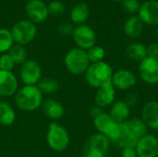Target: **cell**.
<instances>
[{
  "instance_id": "4dcf8cb0",
  "label": "cell",
  "mask_w": 158,
  "mask_h": 157,
  "mask_svg": "<svg viewBox=\"0 0 158 157\" xmlns=\"http://www.w3.org/2000/svg\"><path fill=\"white\" fill-rule=\"evenodd\" d=\"M141 4L138 0H123L121 2V7L124 11L130 14H134L139 11Z\"/></svg>"
},
{
  "instance_id": "ffe728a7",
  "label": "cell",
  "mask_w": 158,
  "mask_h": 157,
  "mask_svg": "<svg viewBox=\"0 0 158 157\" xmlns=\"http://www.w3.org/2000/svg\"><path fill=\"white\" fill-rule=\"evenodd\" d=\"M123 30L127 36L131 38H137L143 33V23L138 16H131L125 21Z\"/></svg>"
},
{
  "instance_id": "3957f363",
  "label": "cell",
  "mask_w": 158,
  "mask_h": 157,
  "mask_svg": "<svg viewBox=\"0 0 158 157\" xmlns=\"http://www.w3.org/2000/svg\"><path fill=\"white\" fill-rule=\"evenodd\" d=\"M64 64L66 69L72 75L84 74L91 62L88 58L87 52L79 47L70 49L65 56Z\"/></svg>"
},
{
  "instance_id": "30bf717a",
  "label": "cell",
  "mask_w": 158,
  "mask_h": 157,
  "mask_svg": "<svg viewBox=\"0 0 158 157\" xmlns=\"http://www.w3.org/2000/svg\"><path fill=\"white\" fill-rule=\"evenodd\" d=\"M25 11L29 20L34 24L44 21L49 15L47 5L42 0L28 1L25 6Z\"/></svg>"
},
{
  "instance_id": "484cf974",
  "label": "cell",
  "mask_w": 158,
  "mask_h": 157,
  "mask_svg": "<svg viewBox=\"0 0 158 157\" xmlns=\"http://www.w3.org/2000/svg\"><path fill=\"white\" fill-rule=\"evenodd\" d=\"M8 55L16 65H21L27 60V51L23 45L14 43L8 51Z\"/></svg>"
},
{
  "instance_id": "d6986e66",
  "label": "cell",
  "mask_w": 158,
  "mask_h": 157,
  "mask_svg": "<svg viewBox=\"0 0 158 157\" xmlns=\"http://www.w3.org/2000/svg\"><path fill=\"white\" fill-rule=\"evenodd\" d=\"M130 112L131 107L125 101H118L113 103L109 111V116L116 123L119 124L128 121L127 119L130 117Z\"/></svg>"
},
{
  "instance_id": "44dd1931",
  "label": "cell",
  "mask_w": 158,
  "mask_h": 157,
  "mask_svg": "<svg viewBox=\"0 0 158 157\" xmlns=\"http://www.w3.org/2000/svg\"><path fill=\"white\" fill-rule=\"evenodd\" d=\"M90 8L84 2L77 3L70 11V19L76 24H83L89 18Z\"/></svg>"
},
{
  "instance_id": "52a82bcc",
  "label": "cell",
  "mask_w": 158,
  "mask_h": 157,
  "mask_svg": "<svg viewBox=\"0 0 158 157\" xmlns=\"http://www.w3.org/2000/svg\"><path fill=\"white\" fill-rule=\"evenodd\" d=\"M19 79L24 85H37L42 79V68L33 59H27L20 65Z\"/></svg>"
},
{
  "instance_id": "e575fe53",
  "label": "cell",
  "mask_w": 158,
  "mask_h": 157,
  "mask_svg": "<svg viewBox=\"0 0 158 157\" xmlns=\"http://www.w3.org/2000/svg\"><path fill=\"white\" fill-rule=\"evenodd\" d=\"M147 56L153 57V58H158V43H150L147 47Z\"/></svg>"
},
{
  "instance_id": "2e32d148",
  "label": "cell",
  "mask_w": 158,
  "mask_h": 157,
  "mask_svg": "<svg viewBox=\"0 0 158 157\" xmlns=\"http://www.w3.org/2000/svg\"><path fill=\"white\" fill-rule=\"evenodd\" d=\"M142 119L147 127L158 130V102L150 101L143 105Z\"/></svg>"
},
{
  "instance_id": "4fadbf2b",
  "label": "cell",
  "mask_w": 158,
  "mask_h": 157,
  "mask_svg": "<svg viewBox=\"0 0 158 157\" xmlns=\"http://www.w3.org/2000/svg\"><path fill=\"white\" fill-rule=\"evenodd\" d=\"M19 90V81L12 71L0 70V96H14Z\"/></svg>"
},
{
  "instance_id": "836d02e7",
  "label": "cell",
  "mask_w": 158,
  "mask_h": 157,
  "mask_svg": "<svg viewBox=\"0 0 158 157\" xmlns=\"http://www.w3.org/2000/svg\"><path fill=\"white\" fill-rule=\"evenodd\" d=\"M74 31V27L72 24L70 23H61L59 26H58V32L61 34V35H64V36H68V35H72Z\"/></svg>"
},
{
  "instance_id": "ba28073f",
  "label": "cell",
  "mask_w": 158,
  "mask_h": 157,
  "mask_svg": "<svg viewBox=\"0 0 158 157\" xmlns=\"http://www.w3.org/2000/svg\"><path fill=\"white\" fill-rule=\"evenodd\" d=\"M72 37L77 46L82 50L87 51L95 45L96 34L94 31L88 25L81 24L74 28Z\"/></svg>"
},
{
  "instance_id": "7402d4cb",
  "label": "cell",
  "mask_w": 158,
  "mask_h": 157,
  "mask_svg": "<svg viewBox=\"0 0 158 157\" xmlns=\"http://www.w3.org/2000/svg\"><path fill=\"white\" fill-rule=\"evenodd\" d=\"M126 55L130 59L141 63L147 57L146 46L140 43H131L126 47Z\"/></svg>"
},
{
  "instance_id": "cb8c5ba5",
  "label": "cell",
  "mask_w": 158,
  "mask_h": 157,
  "mask_svg": "<svg viewBox=\"0 0 158 157\" xmlns=\"http://www.w3.org/2000/svg\"><path fill=\"white\" fill-rule=\"evenodd\" d=\"M16 120V112L13 106L5 101H0V125L11 126Z\"/></svg>"
},
{
  "instance_id": "e0dca14e",
  "label": "cell",
  "mask_w": 158,
  "mask_h": 157,
  "mask_svg": "<svg viewBox=\"0 0 158 157\" xmlns=\"http://www.w3.org/2000/svg\"><path fill=\"white\" fill-rule=\"evenodd\" d=\"M115 95H116L115 87L112 85V83L97 89V92L94 96L95 105L104 109L113 105L115 100Z\"/></svg>"
},
{
  "instance_id": "8fae6325",
  "label": "cell",
  "mask_w": 158,
  "mask_h": 157,
  "mask_svg": "<svg viewBox=\"0 0 158 157\" xmlns=\"http://www.w3.org/2000/svg\"><path fill=\"white\" fill-rule=\"evenodd\" d=\"M139 73L142 80L147 84L158 83V58L147 56L139 66Z\"/></svg>"
},
{
  "instance_id": "6da1fadb",
  "label": "cell",
  "mask_w": 158,
  "mask_h": 157,
  "mask_svg": "<svg viewBox=\"0 0 158 157\" xmlns=\"http://www.w3.org/2000/svg\"><path fill=\"white\" fill-rule=\"evenodd\" d=\"M43 95L37 85H24L14 95L15 105L25 112L35 111L42 105Z\"/></svg>"
},
{
  "instance_id": "5bb4252c",
  "label": "cell",
  "mask_w": 158,
  "mask_h": 157,
  "mask_svg": "<svg viewBox=\"0 0 158 157\" xmlns=\"http://www.w3.org/2000/svg\"><path fill=\"white\" fill-rule=\"evenodd\" d=\"M138 157H157L158 141L156 136L147 134L141 138L135 147Z\"/></svg>"
},
{
  "instance_id": "5b68a950",
  "label": "cell",
  "mask_w": 158,
  "mask_h": 157,
  "mask_svg": "<svg viewBox=\"0 0 158 157\" xmlns=\"http://www.w3.org/2000/svg\"><path fill=\"white\" fill-rule=\"evenodd\" d=\"M10 31L14 42L24 46L34 40L37 34V28L33 22L23 19L16 22Z\"/></svg>"
},
{
  "instance_id": "603a6c76",
  "label": "cell",
  "mask_w": 158,
  "mask_h": 157,
  "mask_svg": "<svg viewBox=\"0 0 158 157\" xmlns=\"http://www.w3.org/2000/svg\"><path fill=\"white\" fill-rule=\"evenodd\" d=\"M109 144H110V141L106 136H104L103 134L98 132V133L92 135L88 139L85 146L91 147L94 149H97V150L103 152L104 154L107 155L108 151H109Z\"/></svg>"
},
{
  "instance_id": "ab89813d",
  "label": "cell",
  "mask_w": 158,
  "mask_h": 157,
  "mask_svg": "<svg viewBox=\"0 0 158 157\" xmlns=\"http://www.w3.org/2000/svg\"><path fill=\"white\" fill-rule=\"evenodd\" d=\"M112 1H114V2H122L123 0H112Z\"/></svg>"
},
{
  "instance_id": "83f0119b",
  "label": "cell",
  "mask_w": 158,
  "mask_h": 157,
  "mask_svg": "<svg viewBox=\"0 0 158 157\" xmlns=\"http://www.w3.org/2000/svg\"><path fill=\"white\" fill-rule=\"evenodd\" d=\"M86 52H87V56H88V58L91 63L101 62V61H103V59L105 58V56H106L105 49L99 45H94L92 48H90L89 50H87Z\"/></svg>"
},
{
  "instance_id": "9c48e42d",
  "label": "cell",
  "mask_w": 158,
  "mask_h": 157,
  "mask_svg": "<svg viewBox=\"0 0 158 157\" xmlns=\"http://www.w3.org/2000/svg\"><path fill=\"white\" fill-rule=\"evenodd\" d=\"M119 133L117 139L113 142L118 146L121 148H135L140 138L129 123V121H125L123 123L118 124Z\"/></svg>"
},
{
  "instance_id": "f35d334b",
  "label": "cell",
  "mask_w": 158,
  "mask_h": 157,
  "mask_svg": "<svg viewBox=\"0 0 158 157\" xmlns=\"http://www.w3.org/2000/svg\"><path fill=\"white\" fill-rule=\"evenodd\" d=\"M156 36H157V39H158V25L156 26Z\"/></svg>"
},
{
  "instance_id": "8d00e7d4",
  "label": "cell",
  "mask_w": 158,
  "mask_h": 157,
  "mask_svg": "<svg viewBox=\"0 0 158 157\" xmlns=\"http://www.w3.org/2000/svg\"><path fill=\"white\" fill-rule=\"evenodd\" d=\"M121 157H138L135 148H123L121 152Z\"/></svg>"
},
{
  "instance_id": "d590c367",
  "label": "cell",
  "mask_w": 158,
  "mask_h": 157,
  "mask_svg": "<svg viewBox=\"0 0 158 157\" xmlns=\"http://www.w3.org/2000/svg\"><path fill=\"white\" fill-rule=\"evenodd\" d=\"M139 101V96L138 94L136 93H130L128 96H127V99H126V103L127 105L131 107V106H134Z\"/></svg>"
},
{
  "instance_id": "8992f818",
  "label": "cell",
  "mask_w": 158,
  "mask_h": 157,
  "mask_svg": "<svg viewBox=\"0 0 158 157\" xmlns=\"http://www.w3.org/2000/svg\"><path fill=\"white\" fill-rule=\"evenodd\" d=\"M94 125L99 133L106 136L112 143L118 136L119 133L118 124L116 123L107 113L104 112L100 116L95 118L94 119Z\"/></svg>"
},
{
  "instance_id": "b9f144b4",
  "label": "cell",
  "mask_w": 158,
  "mask_h": 157,
  "mask_svg": "<svg viewBox=\"0 0 158 157\" xmlns=\"http://www.w3.org/2000/svg\"><path fill=\"white\" fill-rule=\"evenodd\" d=\"M0 70H1V68H0Z\"/></svg>"
},
{
  "instance_id": "7c38bea8",
  "label": "cell",
  "mask_w": 158,
  "mask_h": 157,
  "mask_svg": "<svg viewBox=\"0 0 158 157\" xmlns=\"http://www.w3.org/2000/svg\"><path fill=\"white\" fill-rule=\"evenodd\" d=\"M138 18L147 25H158V1L149 0L143 3L138 11Z\"/></svg>"
},
{
  "instance_id": "60d3db41",
  "label": "cell",
  "mask_w": 158,
  "mask_h": 157,
  "mask_svg": "<svg viewBox=\"0 0 158 157\" xmlns=\"http://www.w3.org/2000/svg\"><path fill=\"white\" fill-rule=\"evenodd\" d=\"M156 139H157V141H158V133H157V136H156Z\"/></svg>"
},
{
  "instance_id": "d4e9b609",
  "label": "cell",
  "mask_w": 158,
  "mask_h": 157,
  "mask_svg": "<svg viewBox=\"0 0 158 157\" xmlns=\"http://www.w3.org/2000/svg\"><path fill=\"white\" fill-rule=\"evenodd\" d=\"M37 87L40 89L43 94H54L59 89V82L57 80L50 77L41 79L37 83Z\"/></svg>"
},
{
  "instance_id": "9a60e30c",
  "label": "cell",
  "mask_w": 158,
  "mask_h": 157,
  "mask_svg": "<svg viewBox=\"0 0 158 157\" xmlns=\"http://www.w3.org/2000/svg\"><path fill=\"white\" fill-rule=\"evenodd\" d=\"M137 82L136 76L129 69H119L113 74L112 85L119 90H129L132 88Z\"/></svg>"
},
{
  "instance_id": "4316f807",
  "label": "cell",
  "mask_w": 158,
  "mask_h": 157,
  "mask_svg": "<svg viewBox=\"0 0 158 157\" xmlns=\"http://www.w3.org/2000/svg\"><path fill=\"white\" fill-rule=\"evenodd\" d=\"M14 44V40L11 31L7 29H0V53L5 54L9 51V49Z\"/></svg>"
},
{
  "instance_id": "1f68e13d",
  "label": "cell",
  "mask_w": 158,
  "mask_h": 157,
  "mask_svg": "<svg viewBox=\"0 0 158 157\" xmlns=\"http://www.w3.org/2000/svg\"><path fill=\"white\" fill-rule=\"evenodd\" d=\"M47 8H48L49 14L59 15V14H62L64 12L65 6H64V4L62 2H60L58 0H54V1H51L47 5Z\"/></svg>"
},
{
  "instance_id": "74e56055",
  "label": "cell",
  "mask_w": 158,
  "mask_h": 157,
  "mask_svg": "<svg viewBox=\"0 0 158 157\" xmlns=\"http://www.w3.org/2000/svg\"><path fill=\"white\" fill-rule=\"evenodd\" d=\"M102 113H104V109L99 107V106H97V105H94V106H93L90 109V116L93 118V119H94L95 118L100 116Z\"/></svg>"
},
{
  "instance_id": "7a4b0ae2",
  "label": "cell",
  "mask_w": 158,
  "mask_h": 157,
  "mask_svg": "<svg viewBox=\"0 0 158 157\" xmlns=\"http://www.w3.org/2000/svg\"><path fill=\"white\" fill-rule=\"evenodd\" d=\"M84 74L87 83L94 88L99 89L111 84L114 72L109 64L105 61H101L97 63H91Z\"/></svg>"
},
{
  "instance_id": "f1b7e54d",
  "label": "cell",
  "mask_w": 158,
  "mask_h": 157,
  "mask_svg": "<svg viewBox=\"0 0 158 157\" xmlns=\"http://www.w3.org/2000/svg\"><path fill=\"white\" fill-rule=\"evenodd\" d=\"M129 123L131 124V126L132 127V129L134 130V131L136 132V134L138 135V137L140 139L144 137L145 135H147L148 127L146 126V124L143 122V120L142 118H134L129 120Z\"/></svg>"
},
{
  "instance_id": "ac0fdd59",
  "label": "cell",
  "mask_w": 158,
  "mask_h": 157,
  "mask_svg": "<svg viewBox=\"0 0 158 157\" xmlns=\"http://www.w3.org/2000/svg\"><path fill=\"white\" fill-rule=\"evenodd\" d=\"M41 107L44 114L48 118L53 120H57L61 118L65 114V109L61 103L52 98H47L44 100Z\"/></svg>"
},
{
  "instance_id": "277c9868",
  "label": "cell",
  "mask_w": 158,
  "mask_h": 157,
  "mask_svg": "<svg viewBox=\"0 0 158 157\" xmlns=\"http://www.w3.org/2000/svg\"><path fill=\"white\" fill-rule=\"evenodd\" d=\"M46 142L49 148L55 152H64L69 144V134L65 127L57 122H51L47 133Z\"/></svg>"
},
{
  "instance_id": "f546056e",
  "label": "cell",
  "mask_w": 158,
  "mask_h": 157,
  "mask_svg": "<svg viewBox=\"0 0 158 157\" xmlns=\"http://www.w3.org/2000/svg\"><path fill=\"white\" fill-rule=\"evenodd\" d=\"M15 63L8 53L2 54L0 56V68L5 71H12L15 68Z\"/></svg>"
},
{
  "instance_id": "d6a6232c",
  "label": "cell",
  "mask_w": 158,
  "mask_h": 157,
  "mask_svg": "<svg viewBox=\"0 0 158 157\" xmlns=\"http://www.w3.org/2000/svg\"><path fill=\"white\" fill-rule=\"evenodd\" d=\"M106 155H107L104 154L103 152H101L97 149H94L91 147L84 146L83 157H106Z\"/></svg>"
}]
</instances>
